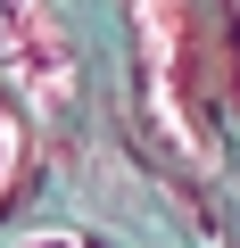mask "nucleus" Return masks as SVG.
Listing matches in <instances>:
<instances>
[{"instance_id":"obj_1","label":"nucleus","mask_w":240,"mask_h":248,"mask_svg":"<svg viewBox=\"0 0 240 248\" xmlns=\"http://www.w3.org/2000/svg\"><path fill=\"white\" fill-rule=\"evenodd\" d=\"M0 33H9V75L25 83V99L33 108H66V33L50 25V9L42 0H9Z\"/></svg>"},{"instance_id":"obj_2","label":"nucleus","mask_w":240,"mask_h":248,"mask_svg":"<svg viewBox=\"0 0 240 248\" xmlns=\"http://www.w3.org/2000/svg\"><path fill=\"white\" fill-rule=\"evenodd\" d=\"M25 248H75V240H25Z\"/></svg>"}]
</instances>
